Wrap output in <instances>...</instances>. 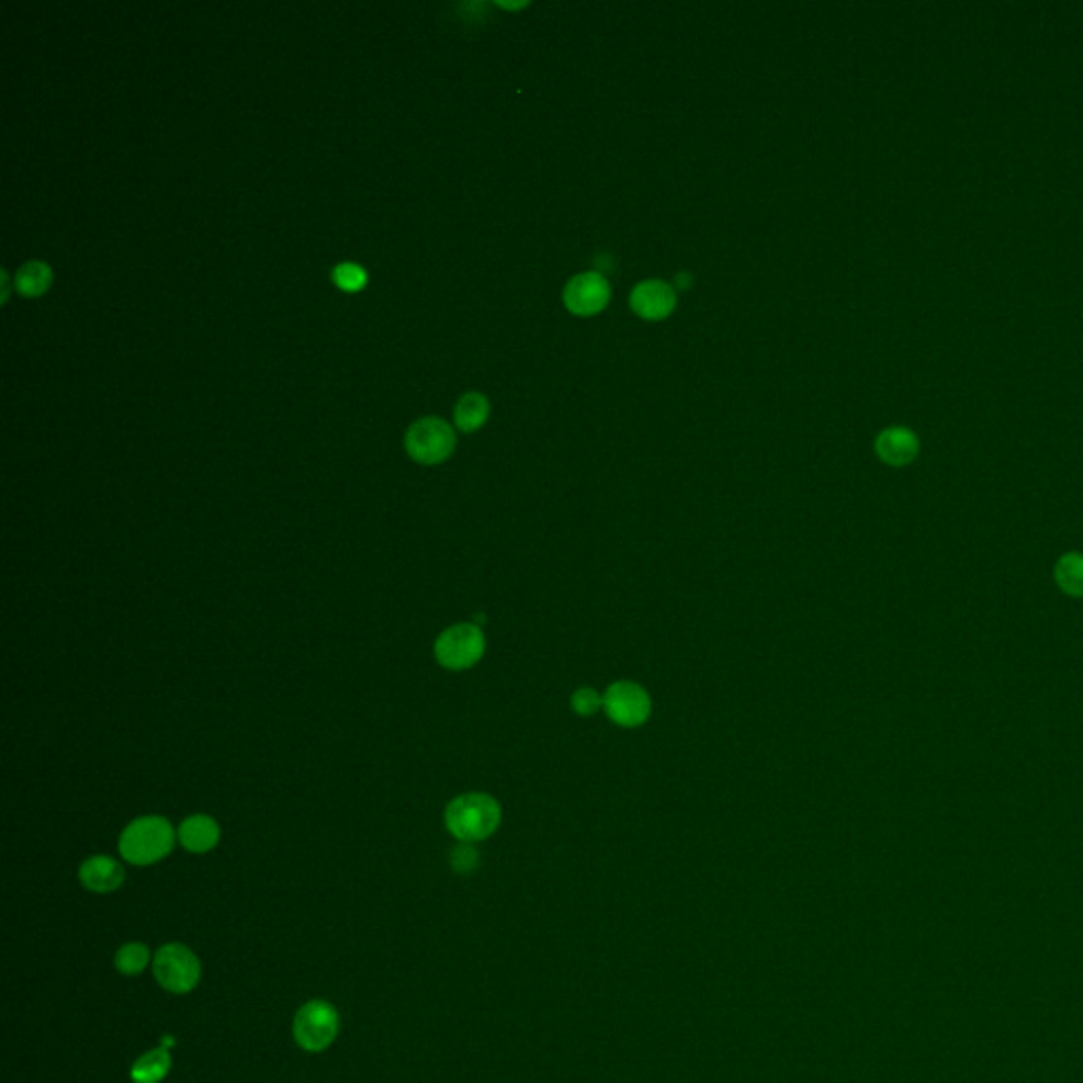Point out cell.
Listing matches in <instances>:
<instances>
[{
    "label": "cell",
    "mask_w": 1083,
    "mask_h": 1083,
    "mask_svg": "<svg viewBox=\"0 0 1083 1083\" xmlns=\"http://www.w3.org/2000/svg\"><path fill=\"white\" fill-rule=\"evenodd\" d=\"M487 642L474 622H460L444 629L435 642V658L447 672H466L481 663Z\"/></svg>",
    "instance_id": "cell-3"
},
{
    "label": "cell",
    "mask_w": 1083,
    "mask_h": 1083,
    "mask_svg": "<svg viewBox=\"0 0 1083 1083\" xmlns=\"http://www.w3.org/2000/svg\"><path fill=\"white\" fill-rule=\"evenodd\" d=\"M1054 578L1062 593L1071 597H1083V553L1060 556L1056 563Z\"/></svg>",
    "instance_id": "cell-16"
},
{
    "label": "cell",
    "mask_w": 1083,
    "mask_h": 1083,
    "mask_svg": "<svg viewBox=\"0 0 1083 1083\" xmlns=\"http://www.w3.org/2000/svg\"><path fill=\"white\" fill-rule=\"evenodd\" d=\"M294 1041L305 1052H323L339 1035V1012L328 1001L305 1003L294 1016Z\"/></svg>",
    "instance_id": "cell-6"
},
{
    "label": "cell",
    "mask_w": 1083,
    "mask_h": 1083,
    "mask_svg": "<svg viewBox=\"0 0 1083 1083\" xmlns=\"http://www.w3.org/2000/svg\"><path fill=\"white\" fill-rule=\"evenodd\" d=\"M501 823L498 800L483 791H470L453 798L444 809V825L460 843H481L496 834Z\"/></svg>",
    "instance_id": "cell-1"
},
{
    "label": "cell",
    "mask_w": 1083,
    "mask_h": 1083,
    "mask_svg": "<svg viewBox=\"0 0 1083 1083\" xmlns=\"http://www.w3.org/2000/svg\"><path fill=\"white\" fill-rule=\"evenodd\" d=\"M148 961H150V952H148L147 946L140 941H132V944L121 946L117 955H115V967L125 975L143 973L147 969Z\"/></svg>",
    "instance_id": "cell-17"
},
{
    "label": "cell",
    "mask_w": 1083,
    "mask_h": 1083,
    "mask_svg": "<svg viewBox=\"0 0 1083 1083\" xmlns=\"http://www.w3.org/2000/svg\"><path fill=\"white\" fill-rule=\"evenodd\" d=\"M177 836L178 843L189 853L204 855L216 849V845L221 843V825L214 817L198 813L178 825Z\"/></svg>",
    "instance_id": "cell-11"
},
{
    "label": "cell",
    "mask_w": 1083,
    "mask_h": 1083,
    "mask_svg": "<svg viewBox=\"0 0 1083 1083\" xmlns=\"http://www.w3.org/2000/svg\"><path fill=\"white\" fill-rule=\"evenodd\" d=\"M610 296L612 291L608 280L597 271H585L567 282L563 291V303L572 314L588 318L603 312L610 303Z\"/></svg>",
    "instance_id": "cell-8"
},
{
    "label": "cell",
    "mask_w": 1083,
    "mask_h": 1083,
    "mask_svg": "<svg viewBox=\"0 0 1083 1083\" xmlns=\"http://www.w3.org/2000/svg\"><path fill=\"white\" fill-rule=\"evenodd\" d=\"M81 884L93 893H111L117 891L125 880V870L117 859L109 855H93L86 859L79 868Z\"/></svg>",
    "instance_id": "cell-10"
},
{
    "label": "cell",
    "mask_w": 1083,
    "mask_h": 1083,
    "mask_svg": "<svg viewBox=\"0 0 1083 1083\" xmlns=\"http://www.w3.org/2000/svg\"><path fill=\"white\" fill-rule=\"evenodd\" d=\"M172 823L161 815L129 821L119 836V853L134 866H150L166 859L177 843Z\"/></svg>",
    "instance_id": "cell-2"
},
{
    "label": "cell",
    "mask_w": 1083,
    "mask_h": 1083,
    "mask_svg": "<svg viewBox=\"0 0 1083 1083\" xmlns=\"http://www.w3.org/2000/svg\"><path fill=\"white\" fill-rule=\"evenodd\" d=\"M451 868L458 875L474 872L478 868V853L469 843H462L460 847L451 850Z\"/></svg>",
    "instance_id": "cell-20"
},
{
    "label": "cell",
    "mask_w": 1083,
    "mask_h": 1083,
    "mask_svg": "<svg viewBox=\"0 0 1083 1083\" xmlns=\"http://www.w3.org/2000/svg\"><path fill=\"white\" fill-rule=\"evenodd\" d=\"M332 282L348 291V293H353V291H360L364 284H366V271L356 263H341L335 267L332 271Z\"/></svg>",
    "instance_id": "cell-18"
},
{
    "label": "cell",
    "mask_w": 1083,
    "mask_h": 1083,
    "mask_svg": "<svg viewBox=\"0 0 1083 1083\" xmlns=\"http://www.w3.org/2000/svg\"><path fill=\"white\" fill-rule=\"evenodd\" d=\"M54 282L52 267L43 261H29L15 273V289L24 296H41Z\"/></svg>",
    "instance_id": "cell-15"
},
{
    "label": "cell",
    "mask_w": 1083,
    "mask_h": 1083,
    "mask_svg": "<svg viewBox=\"0 0 1083 1083\" xmlns=\"http://www.w3.org/2000/svg\"><path fill=\"white\" fill-rule=\"evenodd\" d=\"M569 704H572V709H574V713H576V715H580V718H590V715H595L599 709H603V695H599V692H597L595 688H590V686H583V688H578V690L572 695Z\"/></svg>",
    "instance_id": "cell-19"
},
{
    "label": "cell",
    "mask_w": 1083,
    "mask_h": 1083,
    "mask_svg": "<svg viewBox=\"0 0 1083 1083\" xmlns=\"http://www.w3.org/2000/svg\"><path fill=\"white\" fill-rule=\"evenodd\" d=\"M153 973L166 991L187 995L200 984L202 963L191 948L182 944H166L155 955Z\"/></svg>",
    "instance_id": "cell-5"
},
{
    "label": "cell",
    "mask_w": 1083,
    "mask_h": 1083,
    "mask_svg": "<svg viewBox=\"0 0 1083 1083\" xmlns=\"http://www.w3.org/2000/svg\"><path fill=\"white\" fill-rule=\"evenodd\" d=\"M455 432L440 417H424L410 424L405 435V449L417 464L437 466L455 451Z\"/></svg>",
    "instance_id": "cell-4"
},
{
    "label": "cell",
    "mask_w": 1083,
    "mask_h": 1083,
    "mask_svg": "<svg viewBox=\"0 0 1083 1083\" xmlns=\"http://www.w3.org/2000/svg\"><path fill=\"white\" fill-rule=\"evenodd\" d=\"M877 455L884 464L902 469L918 453V439L906 428H887L877 439Z\"/></svg>",
    "instance_id": "cell-12"
},
{
    "label": "cell",
    "mask_w": 1083,
    "mask_h": 1083,
    "mask_svg": "<svg viewBox=\"0 0 1083 1083\" xmlns=\"http://www.w3.org/2000/svg\"><path fill=\"white\" fill-rule=\"evenodd\" d=\"M677 305L674 286L663 280H645L631 293V309L650 323L665 320L674 314Z\"/></svg>",
    "instance_id": "cell-9"
},
{
    "label": "cell",
    "mask_w": 1083,
    "mask_h": 1083,
    "mask_svg": "<svg viewBox=\"0 0 1083 1083\" xmlns=\"http://www.w3.org/2000/svg\"><path fill=\"white\" fill-rule=\"evenodd\" d=\"M603 711L620 729H640L652 715V697L642 684L614 681L603 692Z\"/></svg>",
    "instance_id": "cell-7"
},
{
    "label": "cell",
    "mask_w": 1083,
    "mask_h": 1083,
    "mask_svg": "<svg viewBox=\"0 0 1083 1083\" xmlns=\"http://www.w3.org/2000/svg\"><path fill=\"white\" fill-rule=\"evenodd\" d=\"M489 417V401L478 394V392H469L464 394L458 405H455V410H453V419H455V426L462 430V432H476L478 428L485 426Z\"/></svg>",
    "instance_id": "cell-13"
},
{
    "label": "cell",
    "mask_w": 1083,
    "mask_h": 1083,
    "mask_svg": "<svg viewBox=\"0 0 1083 1083\" xmlns=\"http://www.w3.org/2000/svg\"><path fill=\"white\" fill-rule=\"evenodd\" d=\"M170 1067H172V1056L166 1048L150 1050L134 1062L132 1082L159 1083L170 1073Z\"/></svg>",
    "instance_id": "cell-14"
}]
</instances>
